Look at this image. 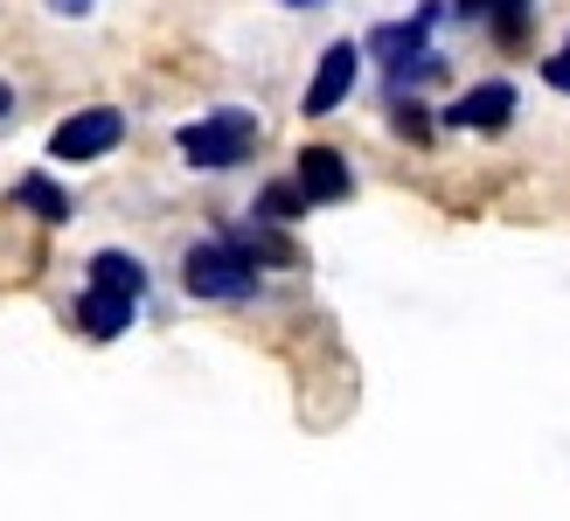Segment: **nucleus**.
Masks as SVG:
<instances>
[{
	"label": "nucleus",
	"mask_w": 570,
	"mask_h": 521,
	"mask_svg": "<svg viewBox=\"0 0 570 521\" xmlns=\"http://www.w3.org/2000/svg\"><path fill=\"white\" fill-rule=\"evenodd\" d=\"M175 147H181V160H188V167L223 174V167H237L250 147H258V119H250L244 105H223V111H209V119L181 126V132H175Z\"/></svg>",
	"instance_id": "nucleus-1"
},
{
	"label": "nucleus",
	"mask_w": 570,
	"mask_h": 521,
	"mask_svg": "<svg viewBox=\"0 0 570 521\" xmlns=\"http://www.w3.org/2000/svg\"><path fill=\"white\" fill-rule=\"evenodd\" d=\"M181 285L195 299H250L258 293V265L237 244H188L181 250Z\"/></svg>",
	"instance_id": "nucleus-2"
},
{
	"label": "nucleus",
	"mask_w": 570,
	"mask_h": 521,
	"mask_svg": "<svg viewBox=\"0 0 570 521\" xmlns=\"http://www.w3.org/2000/svg\"><path fill=\"white\" fill-rule=\"evenodd\" d=\"M119 139H126V111L83 105V111H70V119L49 132V160H98V154L119 147Z\"/></svg>",
	"instance_id": "nucleus-3"
},
{
	"label": "nucleus",
	"mask_w": 570,
	"mask_h": 521,
	"mask_svg": "<svg viewBox=\"0 0 570 521\" xmlns=\"http://www.w3.org/2000/svg\"><path fill=\"white\" fill-rule=\"evenodd\" d=\"M355 70H362V49L355 42H327L321 70H313V83H306V111H313V119H327V111L355 91Z\"/></svg>",
	"instance_id": "nucleus-4"
},
{
	"label": "nucleus",
	"mask_w": 570,
	"mask_h": 521,
	"mask_svg": "<svg viewBox=\"0 0 570 521\" xmlns=\"http://www.w3.org/2000/svg\"><path fill=\"white\" fill-rule=\"evenodd\" d=\"M293 188H299L306 201H348V188H355V174H348V160H341L334 147H299V167H293Z\"/></svg>",
	"instance_id": "nucleus-5"
},
{
	"label": "nucleus",
	"mask_w": 570,
	"mask_h": 521,
	"mask_svg": "<svg viewBox=\"0 0 570 521\" xmlns=\"http://www.w3.org/2000/svg\"><path fill=\"white\" fill-rule=\"evenodd\" d=\"M452 126H473V132H494V126H508L515 119V83H473V91L445 111Z\"/></svg>",
	"instance_id": "nucleus-6"
},
{
	"label": "nucleus",
	"mask_w": 570,
	"mask_h": 521,
	"mask_svg": "<svg viewBox=\"0 0 570 521\" xmlns=\"http://www.w3.org/2000/svg\"><path fill=\"white\" fill-rule=\"evenodd\" d=\"M91 293H111V299H132L139 306V293H147V265L126 257V250H98L91 257Z\"/></svg>",
	"instance_id": "nucleus-7"
},
{
	"label": "nucleus",
	"mask_w": 570,
	"mask_h": 521,
	"mask_svg": "<svg viewBox=\"0 0 570 521\" xmlns=\"http://www.w3.org/2000/svg\"><path fill=\"white\" fill-rule=\"evenodd\" d=\"M77 327L91 341H119L132 327V299H111V293H83L77 299Z\"/></svg>",
	"instance_id": "nucleus-8"
},
{
	"label": "nucleus",
	"mask_w": 570,
	"mask_h": 521,
	"mask_svg": "<svg viewBox=\"0 0 570 521\" xmlns=\"http://www.w3.org/2000/svg\"><path fill=\"white\" fill-rule=\"evenodd\" d=\"M452 8H460L466 21H488L494 14V36L501 42H515L522 28H529V0H452Z\"/></svg>",
	"instance_id": "nucleus-9"
},
{
	"label": "nucleus",
	"mask_w": 570,
	"mask_h": 521,
	"mask_svg": "<svg viewBox=\"0 0 570 521\" xmlns=\"http://www.w3.org/2000/svg\"><path fill=\"white\" fill-rule=\"evenodd\" d=\"M14 195H21V201H28V209H36L42 223H70V195H63V188H56V181H49V174H28V181H21Z\"/></svg>",
	"instance_id": "nucleus-10"
},
{
	"label": "nucleus",
	"mask_w": 570,
	"mask_h": 521,
	"mask_svg": "<svg viewBox=\"0 0 570 521\" xmlns=\"http://www.w3.org/2000/svg\"><path fill=\"white\" fill-rule=\"evenodd\" d=\"M299 209H306V195H299L293 181H272V188H258V209H250V216H258V223H272V229H278V223H293Z\"/></svg>",
	"instance_id": "nucleus-11"
},
{
	"label": "nucleus",
	"mask_w": 570,
	"mask_h": 521,
	"mask_svg": "<svg viewBox=\"0 0 570 521\" xmlns=\"http://www.w3.org/2000/svg\"><path fill=\"white\" fill-rule=\"evenodd\" d=\"M543 77H550V91H563V98H570V56H550Z\"/></svg>",
	"instance_id": "nucleus-12"
},
{
	"label": "nucleus",
	"mask_w": 570,
	"mask_h": 521,
	"mask_svg": "<svg viewBox=\"0 0 570 521\" xmlns=\"http://www.w3.org/2000/svg\"><path fill=\"white\" fill-rule=\"evenodd\" d=\"M56 14H91V0H49Z\"/></svg>",
	"instance_id": "nucleus-13"
},
{
	"label": "nucleus",
	"mask_w": 570,
	"mask_h": 521,
	"mask_svg": "<svg viewBox=\"0 0 570 521\" xmlns=\"http://www.w3.org/2000/svg\"><path fill=\"white\" fill-rule=\"evenodd\" d=\"M8 105H14V91H8V83H0V119H8Z\"/></svg>",
	"instance_id": "nucleus-14"
},
{
	"label": "nucleus",
	"mask_w": 570,
	"mask_h": 521,
	"mask_svg": "<svg viewBox=\"0 0 570 521\" xmlns=\"http://www.w3.org/2000/svg\"><path fill=\"white\" fill-rule=\"evenodd\" d=\"M563 56H570V36H563Z\"/></svg>",
	"instance_id": "nucleus-15"
}]
</instances>
